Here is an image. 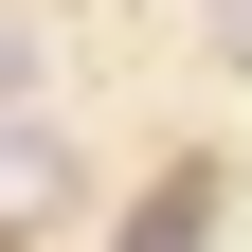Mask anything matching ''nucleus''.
I'll use <instances>...</instances> for the list:
<instances>
[{"label": "nucleus", "instance_id": "nucleus-1", "mask_svg": "<svg viewBox=\"0 0 252 252\" xmlns=\"http://www.w3.org/2000/svg\"><path fill=\"white\" fill-rule=\"evenodd\" d=\"M0 108H36V18L0 0Z\"/></svg>", "mask_w": 252, "mask_h": 252}, {"label": "nucleus", "instance_id": "nucleus-2", "mask_svg": "<svg viewBox=\"0 0 252 252\" xmlns=\"http://www.w3.org/2000/svg\"><path fill=\"white\" fill-rule=\"evenodd\" d=\"M216 36H234V54H252V0H216Z\"/></svg>", "mask_w": 252, "mask_h": 252}]
</instances>
